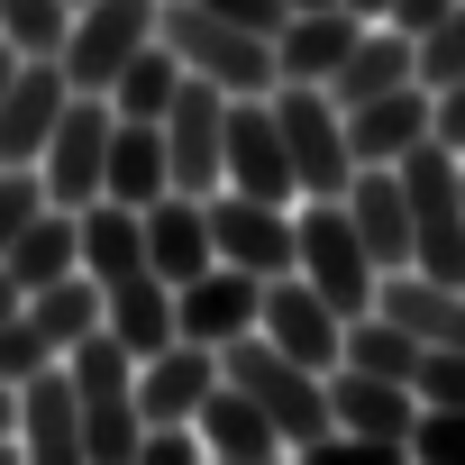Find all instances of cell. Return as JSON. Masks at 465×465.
I'll use <instances>...</instances> for the list:
<instances>
[{
	"label": "cell",
	"instance_id": "obj_1",
	"mask_svg": "<svg viewBox=\"0 0 465 465\" xmlns=\"http://www.w3.org/2000/svg\"><path fill=\"white\" fill-rule=\"evenodd\" d=\"M401 201H411V265L438 283H465V155L429 128L401 164Z\"/></svg>",
	"mask_w": 465,
	"mask_h": 465
},
{
	"label": "cell",
	"instance_id": "obj_2",
	"mask_svg": "<svg viewBox=\"0 0 465 465\" xmlns=\"http://www.w3.org/2000/svg\"><path fill=\"white\" fill-rule=\"evenodd\" d=\"M155 37L183 55V74L219 83L228 101H238V92H274V83H283L274 37H265V28H238V19H219V10H201V0H164V10H155Z\"/></svg>",
	"mask_w": 465,
	"mask_h": 465
},
{
	"label": "cell",
	"instance_id": "obj_3",
	"mask_svg": "<svg viewBox=\"0 0 465 465\" xmlns=\"http://www.w3.org/2000/svg\"><path fill=\"white\" fill-rule=\"evenodd\" d=\"M219 374L274 411V429H283V447H292V456H302L320 429H338V420H329V374H320V365H302V356H283L265 329L228 338V347H219Z\"/></svg>",
	"mask_w": 465,
	"mask_h": 465
},
{
	"label": "cell",
	"instance_id": "obj_4",
	"mask_svg": "<svg viewBox=\"0 0 465 465\" xmlns=\"http://www.w3.org/2000/svg\"><path fill=\"white\" fill-rule=\"evenodd\" d=\"M274 110H283V146H292L302 201H338L356 183V146H347V110L329 101V83H274Z\"/></svg>",
	"mask_w": 465,
	"mask_h": 465
},
{
	"label": "cell",
	"instance_id": "obj_5",
	"mask_svg": "<svg viewBox=\"0 0 465 465\" xmlns=\"http://www.w3.org/2000/svg\"><path fill=\"white\" fill-rule=\"evenodd\" d=\"M292 238H302L292 274H311V283L329 292V311H338V320L374 311L383 274H374V256H365V238H356V219H347V201H302V219H292Z\"/></svg>",
	"mask_w": 465,
	"mask_h": 465
},
{
	"label": "cell",
	"instance_id": "obj_6",
	"mask_svg": "<svg viewBox=\"0 0 465 465\" xmlns=\"http://www.w3.org/2000/svg\"><path fill=\"white\" fill-rule=\"evenodd\" d=\"M155 128H164V164H173V192H201V201H210V192L228 183V92L192 74Z\"/></svg>",
	"mask_w": 465,
	"mask_h": 465
},
{
	"label": "cell",
	"instance_id": "obj_7",
	"mask_svg": "<svg viewBox=\"0 0 465 465\" xmlns=\"http://www.w3.org/2000/svg\"><path fill=\"white\" fill-rule=\"evenodd\" d=\"M110 128H119L110 92H74V101H64V119H55V137H46V155H37V173H46V201H55V210H83V201H101Z\"/></svg>",
	"mask_w": 465,
	"mask_h": 465
},
{
	"label": "cell",
	"instance_id": "obj_8",
	"mask_svg": "<svg viewBox=\"0 0 465 465\" xmlns=\"http://www.w3.org/2000/svg\"><path fill=\"white\" fill-rule=\"evenodd\" d=\"M155 10H164V0H83V10H74V37H64V83L74 92H110V74L155 37Z\"/></svg>",
	"mask_w": 465,
	"mask_h": 465
},
{
	"label": "cell",
	"instance_id": "obj_9",
	"mask_svg": "<svg viewBox=\"0 0 465 465\" xmlns=\"http://www.w3.org/2000/svg\"><path fill=\"white\" fill-rule=\"evenodd\" d=\"M210 247L228 256V265H247V274H292V256H302V238H292V201H256V192H238V183H219L210 192Z\"/></svg>",
	"mask_w": 465,
	"mask_h": 465
},
{
	"label": "cell",
	"instance_id": "obj_10",
	"mask_svg": "<svg viewBox=\"0 0 465 465\" xmlns=\"http://www.w3.org/2000/svg\"><path fill=\"white\" fill-rule=\"evenodd\" d=\"M228 183H238V192H256V201H302L274 92H238V101H228Z\"/></svg>",
	"mask_w": 465,
	"mask_h": 465
},
{
	"label": "cell",
	"instance_id": "obj_11",
	"mask_svg": "<svg viewBox=\"0 0 465 465\" xmlns=\"http://www.w3.org/2000/svg\"><path fill=\"white\" fill-rule=\"evenodd\" d=\"M256 311H265V274H247V265H201L192 283H173V329L183 338H201V347H228V338H247L256 329Z\"/></svg>",
	"mask_w": 465,
	"mask_h": 465
},
{
	"label": "cell",
	"instance_id": "obj_12",
	"mask_svg": "<svg viewBox=\"0 0 465 465\" xmlns=\"http://www.w3.org/2000/svg\"><path fill=\"white\" fill-rule=\"evenodd\" d=\"M256 329L283 347V356H302V365H338V347H347V320L329 311V292L311 283V274H274L265 283V311H256Z\"/></svg>",
	"mask_w": 465,
	"mask_h": 465
},
{
	"label": "cell",
	"instance_id": "obj_13",
	"mask_svg": "<svg viewBox=\"0 0 465 465\" xmlns=\"http://www.w3.org/2000/svg\"><path fill=\"white\" fill-rule=\"evenodd\" d=\"M64 101H74L64 64L55 55H19L10 92H0V164H37L46 137H55V119H64Z\"/></svg>",
	"mask_w": 465,
	"mask_h": 465
},
{
	"label": "cell",
	"instance_id": "obj_14",
	"mask_svg": "<svg viewBox=\"0 0 465 465\" xmlns=\"http://www.w3.org/2000/svg\"><path fill=\"white\" fill-rule=\"evenodd\" d=\"M192 429H201V456H219V465H274V456H292V447H283V429H274V411H265L256 392H238L228 374L201 392Z\"/></svg>",
	"mask_w": 465,
	"mask_h": 465
},
{
	"label": "cell",
	"instance_id": "obj_15",
	"mask_svg": "<svg viewBox=\"0 0 465 465\" xmlns=\"http://www.w3.org/2000/svg\"><path fill=\"white\" fill-rule=\"evenodd\" d=\"M429 128H438V92H429V83H392V92H374V101L347 110V146H356V164H401Z\"/></svg>",
	"mask_w": 465,
	"mask_h": 465
},
{
	"label": "cell",
	"instance_id": "obj_16",
	"mask_svg": "<svg viewBox=\"0 0 465 465\" xmlns=\"http://www.w3.org/2000/svg\"><path fill=\"white\" fill-rule=\"evenodd\" d=\"M329 420L356 429V438H383L411 456V420H420V392L392 383V374H365V365H329Z\"/></svg>",
	"mask_w": 465,
	"mask_h": 465
},
{
	"label": "cell",
	"instance_id": "obj_17",
	"mask_svg": "<svg viewBox=\"0 0 465 465\" xmlns=\"http://www.w3.org/2000/svg\"><path fill=\"white\" fill-rule=\"evenodd\" d=\"M19 447H28L37 465H83V392H74L64 356L19 383Z\"/></svg>",
	"mask_w": 465,
	"mask_h": 465
},
{
	"label": "cell",
	"instance_id": "obj_18",
	"mask_svg": "<svg viewBox=\"0 0 465 465\" xmlns=\"http://www.w3.org/2000/svg\"><path fill=\"white\" fill-rule=\"evenodd\" d=\"M210 383H219V347L164 338L155 356H137V420H192Z\"/></svg>",
	"mask_w": 465,
	"mask_h": 465
},
{
	"label": "cell",
	"instance_id": "obj_19",
	"mask_svg": "<svg viewBox=\"0 0 465 465\" xmlns=\"http://www.w3.org/2000/svg\"><path fill=\"white\" fill-rule=\"evenodd\" d=\"M338 201H347V219H356L374 274H401V265H411V201H401V173H392V164H356V183H347Z\"/></svg>",
	"mask_w": 465,
	"mask_h": 465
},
{
	"label": "cell",
	"instance_id": "obj_20",
	"mask_svg": "<svg viewBox=\"0 0 465 465\" xmlns=\"http://www.w3.org/2000/svg\"><path fill=\"white\" fill-rule=\"evenodd\" d=\"M146 265H155L164 283H192L201 265H219V247H210V201H201V192H155V201H146Z\"/></svg>",
	"mask_w": 465,
	"mask_h": 465
},
{
	"label": "cell",
	"instance_id": "obj_21",
	"mask_svg": "<svg viewBox=\"0 0 465 465\" xmlns=\"http://www.w3.org/2000/svg\"><path fill=\"white\" fill-rule=\"evenodd\" d=\"M356 10L347 0H329V10H283V28H274V64H283V83H329L338 74V55L356 46Z\"/></svg>",
	"mask_w": 465,
	"mask_h": 465
},
{
	"label": "cell",
	"instance_id": "obj_22",
	"mask_svg": "<svg viewBox=\"0 0 465 465\" xmlns=\"http://www.w3.org/2000/svg\"><path fill=\"white\" fill-rule=\"evenodd\" d=\"M101 329H110L128 356H155L164 338H183V329H173V283H164L155 265H137V274L101 283Z\"/></svg>",
	"mask_w": 465,
	"mask_h": 465
},
{
	"label": "cell",
	"instance_id": "obj_23",
	"mask_svg": "<svg viewBox=\"0 0 465 465\" xmlns=\"http://www.w3.org/2000/svg\"><path fill=\"white\" fill-rule=\"evenodd\" d=\"M74 228H83V274L92 283H119V274H137L146 265V210H128V201H83L74 210Z\"/></svg>",
	"mask_w": 465,
	"mask_h": 465
},
{
	"label": "cell",
	"instance_id": "obj_24",
	"mask_svg": "<svg viewBox=\"0 0 465 465\" xmlns=\"http://www.w3.org/2000/svg\"><path fill=\"white\" fill-rule=\"evenodd\" d=\"M101 192L146 210L155 192H173V164H164V128L155 119H119L110 128V164H101Z\"/></svg>",
	"mask_w": 465,
	"mask_h": 465
},
{
	"label": "cell",
	"instance_id": "obj_25",
	"mask_svg": "<svg viewBox=\"0 0 465 465\" xmlns=\"http://www.w3.org/2000/svg\"><path fill=\"white\" fill-rule=\"evenodd\" d=\"M183 83H192V74H183V55H173L164 37H146V46L110 74V110H119V119H164Z\"/></svg>",
	"mask_w": 465,
	"mask_h": 465
},
{
	"label": "cell",
	"instance_id": "obj_26",
	"mask_svg": "<svg viewBox=\"0 0 465 465\" xmlns=\"http://www.w3.org/2000/svg\"><path fill=\"white\" fill-rule=\"evenodd\" d=\"M0 265L19 274V292H37V283L74 274V265H83V228H74V210H55V201H46V210H37V219L19 228V247L0 256Z\"/></svg>",
	"mask_w": 465,
	"mask_h": 465
},
{
	"label": "cell",
	"instance_id": "obj_27",
	"mask_svg": "<svg viewBox=\"0 0 465 465\" xmlns=\"http://www.w3.org/2000/svg\"><path fill=\"white\" fill-rule=\"evenodd\" d=\"M338 365H365V374H392V383H411V374H420V329H401L392 311H356V320H347V347H338Z\"/></svg>",
	"mask_w": 465,
	"mask_h": 465
},
{
	"label": "cell",
	"instance_id": "obj_28",
	"mask_svg": "<svg viewBox=\"0 0 465 465\" xmlns=\"http://www.w3.org/2000/svg\"><path fill=\"white\" fill-rule=\"evenodd\" d=\"M28 320H37L55 347H74V338H92V329H101V283L74 265V274H55V283H37V292H28Z\"/></svg>",
	"mask_w": 465,
	"mask_h": 465
},
{
	"label": "cell",
	"instance_id": "obj_29",
	"mask_svg": "<svg viewBox=\"0 0 465 465\" xmlns=\"http://www.w3.org/2000/svg\"><path fill=\"white\" fill-rule=\"evenodd\" d=\"M64 37H74V0H0V46L64 55Z\"/></svg>",
	"mask_w": 465,
	"mask_h": 465
},
{
	"label": "cell",
	"instance_id": "obj_30",
	"mask_svg": "<svg viewBox=\"0 0 465 465\" xmlns=\"http://www.w3.org/2000/svg\"><path fill=\"white\" fill-rule=\"evenodd\" d=\"M55 356H64V347H55V338H46L28 311H19V320H0V383H10V392H19L37 365H55Z\"/></svg>",
	"mask_w": 465,
	"mask_h": 465
},
{
	"label": "cell",
	"instance_id": "obj_31",
	"mask_svg": "<svg viewBox=\"0 0 465 465\" xmlns=\"http://www.w3.org/2000/svg\"><path fill=\"white\" fill-rule=\"evenodd\" d=\"M46 210V173L37 164H0V256L19 247V228Z\"/></svg>",
	"mask_w": 465,
	"mask_h": 465
},
{
	"label": "cell",
	"instance_id": "obj_32",
	"mask_svg": "<svg viewBox=\"0 0 465 465\" xmlns=\"http://www.w3.org/2000/svg\"><path fill=\"white\" fill-rule=\"evenodd\" d=\"M411 392H420L429 411H465V347H420Z\"/></svg>",
	"mask_w": 465,
	"mask_h": 465
},
{
	"label": "cell",
	"instance_id": "obj_33",
	"mask_svg": "<svg viewBox=\"0 0 465 465\" xmlns=\"http://www.w3.org/2000/svg\"><path fill=\"white\" fill-rule=\"evenodd\" d=\"M456 74H465V0H456V10H447L429 37H420V83L438 92V83H456Z\"/></svg>",
	"mask_w": 465,
	"mask_h": 465
},
{
	"label": "cell",
	"instance_id": "obj_34",
	"mask_svg": "<svg viewBox=\"0 0 465 465\" xmlns=\"http://www.w3.org/2000/svg\"><path fill=\"white\" fill-rule=\"evenodd\" d=\"M411 456H429V465H465V411H429V401H420V420H411Z\"/></svg>",
	"mask_w": 465,
	"mask_h": 465
},
{
	"label": "cell",
	"instance_id": "obj_35",
	"mask_svg": "<svg viewBox=\"0 0 465 465\" xmlns=\"http://www.w3.org/2000/svg\"><path fill=\"white\" fill-rule=\"evenodd\" d=\"M137 465H201V429L192 420H146L137 429Z\"/></svg>",
	"mask_w": 465,
	"mask_h": 465
},
{
	"label": "cell",
	"instance_id": "obj_36",
	"mask_svg": "<svg viewBox=\"0 0 465 465\" xmlns=\"http://www.w3.org/2000/svg\"><path fill=\"white\" fill-rule=\"evenodd\" d=\"M201 10H219V19H238V28H283V0H201Z\"/></svg>",
	"mask_w": 465,
	"mask_h": 465
},
{
	"label": "cell",
	"instance_id": "obj_37",
	"mask_svg": "<svg viewBox=\"0 0 465 465\" xmlns=\"http://www.w3.org/2000/svg\"><path fill=\"white\" fill-rule=\"evenodd\" d=\"M447 10H456V0H392V10H383V19H392L401 37H429V28H438Z\"/></svg>",
	"mask_w": 465,
	"mask_h": 465
},
{
	"label": "cell",
	"instance_id": "obj_38",
	"mask_svg": "<svg viewBox=\"0 0 465 465\" xmlns=\"http://www.w3.org/2000/svg\"><path fill=\"white\" fill-rule=\"evenodd\" d=\"M438 137H447V146H465V74H456V83H438Z\"/></svg>",
	"mask_w": 465,
	"mask_h": 465
},
{
	"label": "cell",
	"instance_id": "obj_39",
	"mask_svg": "<svg viewBox=\"0 0 465 465\" xmlns=\"http://www.w3.org/2000/svg\"><path fill=\"white\" fill-rule=\"evenodd\" d=\"M19 311H28V292H19V274H10V265H0V320H19Z\"/></svg>",
	"mask_w": 465,
	"mask_h": 465
},
{
	"label": "cell",
	"instance_id": "obj_40",
	"mask_svg": "<svg viewBox=\"0 0 465 465\" xmlns=\"http://www.w3.org/2000/svg\"><path fill=\"white\" fill-rule=\"evenodd\" d=\"M347 10H356V19H383V10H392V0H347Z\"/></svg>",
	"mask_w": 465,
	"mask_h": 465
},
{
	"label": "cell",
	"instance_id": "obj_41",
	"mask_svg": "<svg viewBox=\"0 0 465 465\" xmlns=\"http://www.w3.org/2000/svg\"><path fill=\"white\" fill-rule=\"evenodd\" d=\"M10 74H19V46H0V92H10Z\"/></svg>",
	"mask_w": 465,
	"mask_h": 465
},
{
	"label": "cell",
	"instance_id": "obj_42",
	"mask_svg": "<svg viewBox=\"0 0 465 465\" xmlns=\"http://www.w3.org/2000/svg\"><path fill=\"white\" fill-rule=\"evenodd\" d=\"M283 10H329V0H283Z\"/></svg>",
	"mask_w": 465,
	"mask_h": 465
},
{
	"label": "cell",
	"instance_id": "obj_43",
	"mask_svg": "<svg viewBox=\"0 0 465 465\" xmlns=\"http://www.w3.org/2000/svg\"><path fill=\"white\" fill-rule=\"evenodd\" d=\"M74 10H83V0H74Z\"/></svg>",
	"mask_w": 465,
	"mask_h": 465
}]
</instances>
